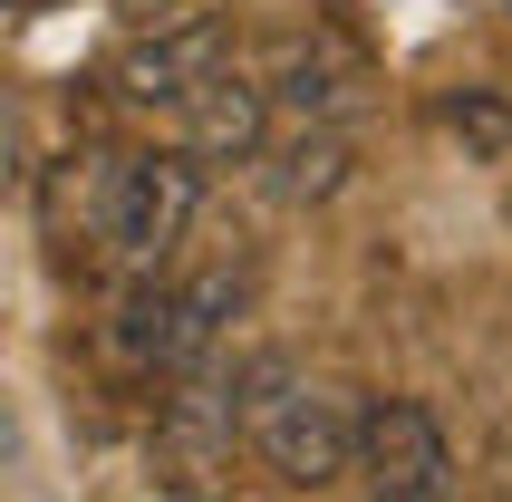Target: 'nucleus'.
<instances>
[{"label": "nucleus", "instance_id": "f257e3e1", "mask_svg": "<svg viewBox=\"0 0 512 502\" xmlns=\"http://www.w3.org/2000/svg\"><path fill=\"white\" fill-rule=\"evenodd\" d=\"M232 406H242V445H252L281 483L319 493V483L358 474V416H368V406H348L339 387H319L300 358L252 348V358L232 367Z\"/></svg>", "mask_w": 512, "mask_h": 502}, {"label": "nucleus", "instance_id": "f03ea898", "mask_svg": "<svg viewBox=\"0 0 512 502\" xmlns=\"http://www.w3.org/2000/svg\"><path fill=\"white\" fill-rule=\"evenodd\" d=\"M203 213V165L184 145H136V155H87L78 223L126 280H165V251Z\"/></svg>", "mask_w": 512, "mask_h": 502}, {"label": "nucleus", "instance_id": "7ed1b4c3", "mask_svg": "<svg viewBox=\"0 0 512 502\" xmlns=\"http://www.w3.org/2000/svg\"><path fill=\"white\" fill-rule=\"evenodd\" d=\"M242 319V271H194V280H126L107 309V358L136 377H184L194 387L223 329Z\"/></svg>", "mask_w": 512, "mask_h": 502}, {"label": "nucleus", "instance_id": "20e7f679", "mask_svg": "<svg viewBox=\"0 0 512 502\" xmlns=\"http://www.w3.org/2000/svg\"><path fill=\"white\" fill-rule=\"evenodd\" d=\"M358 483L368 502H455V435L426 396H377L358 416Z\"/></svg>", "mask_w": 512, "mask_h": 502}, {"label": "nucleus", "instance_id": "39448f33", "mask_svg": "<svg viewBox=\"0 0 512 502\" xmlns=\"http://www.w3.org/2000/svg\"><path fill=\"white\" fill-rule=\"evenodd\" d=\"M223 68H232V29L194 10V20H165V29H145V39L116 49V97H126V107H174L184 116Z\"/></svg>", "mask_w": 512, "mask_h": 502}, {"label": "nucleus", "instance_id": "423d86ee", "mask_svg": "<svg viewBox=\"0 0 512 502\" xmlns=\"http://www.w3.org/2000/svg\"><path fill=\"white\" fill-rule=\"evenodd\" d=\"M261 78H271V107H281L290 126H348V116L368 107V68H358L339 39H319V29H290Z\"/></svg>", "mask_w": 512, "mask_h": 502}, {"label": "nucleus", "instance_id": "0eeeda50", "mask_svg": "<svg viewBox=\"0 0 512 502\" xmlns=\"http://www.w3.org/2000/svg\"><path fill=\"white\" fill-rule=\"evenodd\" d=\"M271 116H281V107H271V78L232 58L223 78L174 116V126H184L174 145H184L194 165H261V155H271Z\"/></svg>", "mask_w": 512, "mask_h": 502}, {"label": "nucleus", "instance_id": "6e6552de", "mask_svg": "<svg viewBox=\"0 0 512 502\" xmlns=\"http://www.w3.org/2000/svg\"><path fill=\"white\" fill-rule=\"evenodd\" d=\"M348 165H358L348 126H281L261 155V184H271V203H329L348 184Z\"/></svg>", "mask_w": 512, "mask_h": 502}, {"label": "nucleus", "instance_id": "1a4fd4ad", "mask_svg": "<svg viewBox=\"0 0 512 502\" xmlns=\"http://www.w3.org/2000/svg\"><path fill=\"white\" fill-rule=\"evenodd\" d=\"M165 454L184 464V474H213L232 454V435H242V406H232V377H194V387H174L165 396Z\"/></svg>", "mask_w": 512, "mask_h": 502}, {"label": "nucleus", "instance_id": "9d476101", "mask_svg": "<svg viewBox=\"0 0 512 502\" xmlns=\"http://www.w3.org/2000/svg\"><path fill=\"white\" fill-rule=\"evenodd\" d=\"M435 116H445V136H455L464 155H503V145H512V97H503V87H445Z\"/></svg>", "mask_w": 512, "mask_h": 502}, {"label": "nucleus", "instance_id": "9b49d317", "mask_svg": "<svg viewBox=\"0 0 512 502\" xmlns=\"http://www.w3.org/2000/svg\"><path fill=\"white\" fill-rule=\"evenodd\" d=\"M503 232H512V184H503Z\"/></svg>", "mask_w": 512, "mask_h": 502}]
</instances>
